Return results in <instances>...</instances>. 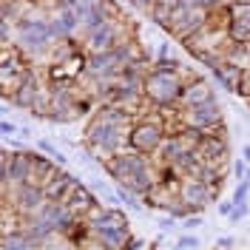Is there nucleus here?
<instances>
[{
	"mask_svg": "<svg viewBox=\"0 0 250 250\" xmlns=\"http://www.w3.org/2000/svg\"><path fill=\"white\" fill-rule=\"evenodd\" d=\"M168 137V114L165 111H142L128 131V151H137L142 156H154L159 145Z\"/></svg>",
	"mask_w": 250,
	"mask_h": 250,
	"instance_id": "obj_5",
	"label": "nucleus"
},
{
	"mask_svg": "<svg viewBox=\"0 0 250 250\" xmlns=\"http://www.w3.org/2000/svg\"><path fill=\"white\" fill-rule=\"evenodd\" d=\"M77 182H80V179H74L68 171H57L51 179H48V185L43 188V190H46V199H48V202H62V196L77 185Z\"/></svg>",
	"mask_w": 250,
	"mask_h": 250,
	"instance_id": "obj_19",
	"label": "nucleus"
},
{
	"mask_svg": "<svg viewBox=\"0 0 250 250\" xmlns=\"http://www.w3.org/2000/svg\"><path fill=\"white\" fill-rule=\"evenodd\" d=\"M245 68H250V43H245Z\"/></svg>",
	"mask_w": 250,
	"mask_h": 250,
	"instance_id": "obj_41",
	"label": "nucleus"
},
{
	"mask_svg": "<svg viewBox=\"0 0 250 250\" xmlns=\"http://www.w3.org/2000/svg\"><path fill=\"white\" fill-rule=\"evenodd\" d=\"M159 228H162V230H173V228H176V219H173V216L159 219Z\"/></svg>",
	"mask_w": 250,
	"mask_h": 250,
	"instance_id": "obj_38",
	"label": "nucleus"
},
{
	"mask_svg": "<svg viewBox=\"0 0 250 250\" xmlns=\"http://www.w3.org/2000/svg\"><path fill=\"white\" fill-rule=\"evenodd\" d=\"M31 168H34V151H12L6 159V173H3V190H15V188L31 182Z\"/></svg>",
	"mask_w": 250,
	"mask_h": 250,
	"instance_id": "obj_12",
	"label": "nucleus"
},
{
	"mask_svg": "<svg viewBox=\"0 0 250 250\" xmlns=\"http://www.w3.org/2000/svg\"><path fill=\"white\" fill-rule=\"evenodd\" d=\"M216 250H236V239L233 236H222L216 242Z\"/></svg>",
	"mask_w": 250,
	"mask_h": 250,
	"instance_id": "obj_34",
	"label": "nucleus"
},
{
	"mask_svg": "<svg viewBox=\"0 0 250 250\" xmlns=\"http://www.w3.org/2000/svg\"><path fill=\"white\" fill-rule=\"evenodd\" d=\"M6 159H9V154L0 151V188H3V173H6Z\"/></svg>",
	"mask_w": 250,
	"mask_h": 250,
	"instance_id": "obj_39",
	"label": "nucleus"
},
{
	"mask_svg": "<svg viewBox=\"0 0 250 250\" xmlns=\"http://www.w3.org/2000/svg\"><path fill=\"white\" fill-rule=\"evenodd\" d=\"M15 134H17V125H15V123H9V120H0V137H9V140H12Z\"/></svg>",
	"mask_w": 250,
	"mask_h": 250,
	"instance_id": "obj_32",
	"label": "nucleus"
},
{
	"mask_svg": "<svg viewBox=\"0 0 250 250\" xmlns=\"http://www.w3.org/2000/svg\"><path fill=\"white\" fill-rule=\"evenodd\" d=\"M173 250H199V236L196 233H182L173 242Z\"/></svg>",
	"mask_w": 250,
	"mask_h": 250,
	"instance_id": "obj_25",
	"label": "nucleus"
},
{
	"mask_svg": "<svg viewBox=\"0 0 250 250\" xmlns=\"http://www.w3.org/2000/svg\"><path fill=\"white\" fill-rule=\"evenodd\" d=\"M54 34L48 29V17H37L26 12L15 23V48L26 57V62H34V60H48L51 48H54Z\"/></svg>",
	"mask_w": 250,
	"mask_h": 250,
	"instance_id": "obj_4",
	"label": "nucleus"
},
{
	"mask_svg": "<svg viewBox=\"0 0 250 250\" xmlns=\"http://www.w3.org/2000/svg\"><path fill=\"white\" fill-rule=\"evenodd\" d=\"M9 3H26V0H9Z\"/></svg>",
	"mask_w": 250,
	"mask_h": 250,
	"instance_id": "obj_44",
	"label": "nucleus"
},
{
	"mask_svg": "<svg viewBox=\"0 0 250 250\" xmlns=\"http://www.w3.org/2000/svg\"><path fill=\"white\" fill-rule=\"evenodd\" d=\"M216 100V88L210 80H205L202 74H190L185 77V88H182V97H179V108H196V105H205V103H213Z\"/></svg>",
	"mask_w": 250,
	"mask_h": 250,
	"instance_id": "obj_13",
	"label": "nucleus"
},
{
	"mask_svg": "<svg viewBox=\"0 0 250 250\" xmlns=\"http://www.w3.org/2000/svg\"><path fill=\"white\" fill-rule=\"evenodd\" d=\"M91 236L105 250H128L131 239H134L128 228H111V230H100V233H91Z\"/></svg>",
	"mask_w": 250,
	"mask_h": 250,
	"instance_id": "obj_20",
	"label": "nucleus"
},
{
	"mask_svg": "<svg viewBox=\"0 0 250 250\" xmlns=\"http://www.w3.org/2000/svg\"><path fill=\"white\" fill-rule=\"evenodd\" d=\"M131 37H137V31L131 29V23L125 20V15H120V17L105 20L100 29L83 34L80 37V48H83V54H100V51H111V48L128 43Z\"/></svg>",
	"mask_w": 250,
	"mask_h": 250,
	"instance_id": "obj_6",
	"label": "nucleus"
},
{
	"mask_svg": "<svg viewBox=\"0 0 250 250\" xmlns=\"http://www.w3.org/2000/svg\"><path fill=\"white\" fill-rule=\"evenodd\" d=\"M62 205L71 210V216L74 219H85L91 210H97L100 208V199L91 193V188L83 185V182H77V185L71 188L65 196H62Z\"/></svg>",
	"mask_w": 250,
	"mask_h": 250,
	"instance_id": "obj_15",
	"label": "nucleus"
},
{
	"mask_svg": "<svg viewBox=\"0 0 250 250\" xmlns=\"http://www.w3.org/2000/svg\"><path fill=\"white\" fill-rule=\"evenodd\" d=\"M193 6H199V9H205V12H213V9H219V6H225L222 0H190Z\"/></svg>",
	"mask_w": 250,
	"mask_h": 250,
	"instance_id": "obj_31",
	"label": "nucleus"
},
{
	"mask_svg": "<svg viewBox=\"0 0 250 250\" xmlns=\"http://www.w3.org/2000/svg\"><path fill=\"white\" fill-rule=\"evenodd\" d=\"M196 154H199V159L208 168H219V171L228 168V162H230V140H228L225 123L219 125L216 131L202 134V140L196 145Z\"/></svg>",
	"mask_w": 250,
	"mask_h": 250,
	"instance_id": "obj_9",
	"label": "nucleus"
},
{
	"mask_svg": "<svg viewBox=\"0 0 250 250\" xmlns=\"http://www.w3.org/2000/svg\"><path fill=\"white\" fill-rule=\"evenodd\" d=\"M34 145H37V148H40V151H43V154H46L48 159H51V162H57V165H65V154H62V151H57V145H54V142H48V140H37Z\"/></svg>",
	"mask_w": 250,
	"mask_h": 250,
	"instance_id": "obj_23",
	"label": "nucleus"
},
{
	"mask_svg": "<svg viewBox=\"0 0 250 250\" xmlns=\"http://www.w3.org/2000/svg\"><path fill=\"white\" fill-rule=\"evenodd\" d=\"M9 97H12V103H15L17 108L31 111V117H40V120H46L48 83H43V80H40V74H37L34 68L29 71V77L17 85V91H12Z\"/></svg>",
	"mask_w": 250,
	"mask_h": 250,
	"instance_id": "obj_8",
	"label": "nucleus"
},
{
	"mask_svg": "<svg viewBox=\"0 0 250 250\" xmlns=\"http://www.w3.org/2000/svg\"><path fill=\"white\" fill-rule=\"evenodd\" d=\"M242 162H245V165H250V145H245V148H242Z\"/></svg>",
	"mask_w": 250,
	"mask_h": 250,
	"instance_id": "obj_40",
	"label": "nucleus"
},
{
	"mask_svg": "<svg viewBox=\"0 0 250 250\" xmlns=\"http://www.w3.org/2000/svg\"><path fill=\"white\" fill-rule=\"evenodd\" d=\"M57 171H60V168H57L51 159H46L43 154H34V168H31V182H34V185L46 188L48 179H51Z\"/></svg>",
	"mask_w": 250,
	"mask_h": 250,
	"instance_id": "obj_21",
	"label": "nucleus"
},
{
	"mask_svg": "<svg viewBox=\"0 0 250 250\" xmlns=\"http://www.w3.org/2000/svg\"><path fill=\"white\" fill-rule=\"evenodd\" d=\"M0 250H37V248L20 230H12V233L0 236Z\"/></svg>",
	"mask_w": 250,
	"mask_h": 250,
	"instance_id": "obj_22",
	"label": "nucleus"
},
{
	"mask_svg": "<svg viewBox=\"0 0 250 250\" xmlns=\"http://www.w3.org/2000/svg\"><path fill=\"white\" fill-rule=\"evenodd\" d=\"M185 77H190L185 65L182 68H165V65H151L142 80V94L145 105L154 111H173L179 105V97L185 88Z\"/></svg>",
	"mask_w": 250,
	"mask_h": 250,
	"instance_id": "obj_3",
	"label": "nucleus"
},
{
	"mask_svg": "<svg viewBox=\"0 0 250 250\" xmlns=\"http://www.w3.org/2000/svg\"><path fill=\"white\" fill-rule=\"evenodd\" d=\"M222 3H225V6H230V3H236V0H222Z\"/></svg>",
	"mask_w": 250,
	"mask_h": 250,
	"instance_id": "obj_42",
	"label": "nucleus"
},
{
	"mask_svg": "<svg viewBox=\"0 0 250 250\" xmlns=\"http://www.w3.org/2000/svg\"><path fill=\"white\" fill-rule=\"evenodd\" d=\"M85 225L91 233H100V230H111V228H128V216L117 208H97L85 216Z\"/></svg>",
	"mask_w": 250,
	"mask_h": 250,
	"instance_id": "obj_17",
	"label": "nucleus"
},
{
	"mask_svg": "<svg viewBox=\"0 0 250 250\" xmlns=\"http://www.w3.org/2000/svg\"><path fill=\"white\" fill-rule=\"evenodd\" d=\"M245 179H248V182H250V165H248V176H245Z\"/></svg>",
	"mask_w": 250,
	"mask_h": 250,
	"instance_id": "obj_43",
	"label": "nucleus"
},
{
	"mask_svg": "<svg viewBox=\"0 0 250 250\" xmlns=\"http://www.w3.org/2000/svg\"><path fill=\"white\" fill-rule=\"evenodd\" d=\"M103 168L108 173L111 179L117 182L120 188H125L128 193H134L137 199H145L148 190L159 182V168L151 156H142L137 151H120L117 156H111L103 162Z\"/></svg>",
	"mask_w": 250,
	"mask_h": 250,
	"instance_id": "obj_2",
	"label": "nucleus"
},
{
	"mask_svg": "<svg viewBox=\"0 0 250 250\" xmlns=\"http://www.w3.org/2000/svg\"><path fill=\"white\" fill-rule=\"evenodd\" d=\"M233 176H236V182H242V179L248 176V165H245L242 159H236L233 162Z\"/></svg>",
	"mask_w": 250,
	"mask_h": 250,
	"instance_id": "obj_33",
	"label": "nucleus"
},
{
	"mask_svg": "<svg viewBox=\"0 0 250 250\" xmlns=\"http://www.w3.org/2000/svg\"><path fill=\"white\" fill-rule=\"evenodd\" d=\"M210 77L216 83V88H222V91H228V94H236L239 80H242V68H236L230 62H219L216 68L210 71Z\"/></svg>",
	"mask_w": 250,
	"mask_h": 250,
	"instance_id": "obj_18",
	"label": "nucleus"
},
{
	"mask_svg": "<svg viewBox=\"0 0 250 250\" xmlns=\"http://www.w3.org/2000/svg\"><path fill=\"white\" fill-rule=\"evenodd\" d=\"M250 182L248 179H242V182H236V188H233V196H230V202L233 205H242V202H248L250 196Z\"/></svg>",
	"mask_w": 250,
	"mask_h": 250,
	"instance_id": "obj_27",
	"label": "nucleus"
},
{
	"mask_svg": "<svg viewBox=\"0 0 250 250\" xmlns=\"http://www.w3.org/2000/svg\"><path fill=\"white\" fill-rule=\"evenodd\" d=\"M179 199L185 205L188 216H193V213L202 216L205 208L219 202V188L199 182V179H179Z\"/></svg>",
	"mask_w": 250,
	"mask_h": 250,
	"instance_id": "obj_10",
	"label": "nucleus"
},
{
	"mask_svg": "<svg viewBox=\"0 0 250 250\" xmlns=\"http://www.w3.org/2000/svg\"><path fill=\"white\" fill-rule=\"evenodd\" d=\"M202 222H205V219L199 216V213H193V216L182 219V228H185V230H196V228H202Z\"/></svg>",
	"mask_w": 250,
	"mask_h": 250,
	"instance_id": "obj_30",
	"label": "nucleus"
},
{
	"mask_svg": "<svg viewBox=\"0 0 250 250\" xmlns=\"http://www.w3.org/2000/svg\"><path fill=\"white\" fill-rule=\"evenodd\" d=\"M131 9H137L142 17H151L154 15V9H156V0H125Z\"/></svg>",
	"mask_w": 250,
	"mask_h": 250,
	"instance_id": "obj_26",
	"label": "nucleus"
},
{
	"mask_svg": "<svg viewBox=\"0 0 250 250\" xmlns=\"http://www.w3.org/2000/svg\"><path fill=\"white\" fill-rule=\"evenodd\" d=\"M77 250H105V248H103V245H100V242H97L94 236H88V239H85V242H83V245H80Z\"/></svg>",
	"mask_w": 250,
	"mask_h": 250,
	"instance_id": "obj_35",
	"label": "nucleus"
},
{
	"mask_svg": "<svg viewBox=\"0 0 250 250\" xmlns=\"http://www.w3.org/2000/svg\"><path fill=\"white\" fill-rule=\"evenodd\" d=\"M34 216L43 219V222H46V225L57 236H65L68 230H71V225L77 222V219L71 216V210H68L62 202H46L40 210H37V213H34Z\"/></svg>",
	"mask_w": 250,
	"mask_h": 250,
	"instance_id": "obj_16",
	"label": "nucleus"
},
{
	"mask_svg": "<svg viewBox=\"0 0 250 250\" xmlns=\"http://www.w3.org/2000/svg\"><path fill=\"white\" fill-rule=\"evenodd\" d=\"M248 105H250V103H248Z\"/></svg>",
	"mask_w": 250,
	"mask_h": 250,
	"instance_id": "obj_45",
	"label": "nucleus"
},
{
	"mask_svg": "<svg viewBox=\"0 0 250 250\" xmlns=\"http://www.w3.org/2000/svg\"><path fill=\"white\" fill-rule=\"evenodd\" d=\"M248 216H250V202H242V205H233L228 222H230V225H239V222H245Z\"/></svg>",
	"mask_w": 250,
	"mask_h": 250,
	"instance_id": "obj_28",
	"label": "nucleus"
},
{
	"mask_svg": "<svg viewBox=\"0 0 250 250\" xmlns=\"http://www.w3.org/2000/svg\"><path fill=\"white\" fill-rule=\"evenodd\" d=\"M236 94H239L245 103H250V68H242V80H239V88H236Z\"/></svg>",
	"mask_w": 250,
	"mask_h": 250,
	"instance_id": "obj_29",
	"label": "nucleus"
},
{
	"mask_svg": "<svg viewBox=\"0 0 250 250\" xmlns=\"http://www.w3.org/2000/svg\"><path fill=\"white\" fill-rule=\"evenodd\" d=\"M228 40L230 43H250V3H230L228 6Z\"/></svg>",
	"mask_w": 250,
	"mask_h": 250,
	"instance_id": "obj_14",
	"label": "nucleus"
},
{
	"mask_svg": "<svg viewBox=\"0 0 250 250\" xmlns=\"http://www.w3.org/2000/svg\"><path fill=\"white\" fill-rule=\"evenodd\" d=\"M114 193H117V199H120L128 210H142V208H145V205H142V199H137L134 193H128V190H125V188H120V185H117V190H114Z\"/></svg>",
	"mask_w": 250,
	"mask_h": 250,
	"instance_id": "obj_24",
	"label": "nucleus"
},
{
	"mask_svg": "<svg viewBox=\"0 0 250 250\" xmlns=\"http://www.w3.org/2000/svg\"><path fill=\"white\" fill-rule=\"evenodd\" d=\"M216 210L222 213V216H230V210H233V202L228 199V202H216Z\"/></svg>",
	"mask_w": 250,
	"mask_h": 250,
	"instance_id": "obj_37",
	"label": "nucleus"
},
{
	"mask_svg": "<svg viewBox=\"0 0 250 250\" xmlns=\"http://www.w3.org/2000/svg\"><path fill=\"white\" fill-rule=\"evenodd\" d=\"M179 6V0H156V9L159 12H173Z\"/></svg>",
	"mask_w": 250,
	"mask_h": 250,
	"instance_id": "obj_36",
	"label": "nucleus"
},
{
	"mask_svg": "<svg viewBox=\"0 0 250 250\" xmlns=\"http://www.w3.org/2000/svg\"><path fill=\"white\" fill-rule=\"evenodd\" d=\"M137 120V114L120 105H97L88 117V125L83 131V145L91 154L94 162H105L111 156L128 148V131Z\"/></svg>",
	"mask_w": 250,
	"mask_h": 250,
	"instance_id": "obj_1",
	"label": "nucleus"
},
{
	"mask_svg": "<svg viewBox=\"0 0 250 250\" xmlns=\"http://www.w3.org/2000/svg\"><path fill=\"white\" fill-rule=\"evenodd\" d=\"M199 140H202V134H199V131H193V128H173V131H168L165 142L159 145V151H156L151 159L156 162V168H159V171H162V168H173V165H176L185 154L196 151Z\"/></svg>",
	"mask_w": 250,
	"mask_h": 250,
	"instance_id": "obj_7",
	"label": "nucleus"
},
{
	"mask_svg": "<svg viewBox=\"0 0 250 250\" xmlns=\"http://www.w3.org/2000/svg\"><path fill=\"white\" fill-rule=\"evenodd\" d=\"M9 196V208H15V213L20 219L23 216H34L43 205L48 202L46 199V190L40 185H34V182H26V185H20V188H15V190H6Z\"/></svg>",
	"mask_w": 250,
	"mask_h": 250,
	"instance_id": "obj_11",
	"label": "nucleus"
}]
</instances>
